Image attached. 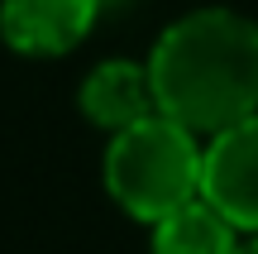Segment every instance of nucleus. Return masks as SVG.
<instances>
[{"mask_svg": "<svg viewBox=\"0 0 258 254\" xmlns=\"http://www.w3.org/2000/svg\"><path fill=\"white\" fill-rule=\"evenodd\" d=\"M158 115L191 134H220L258 111V24L239 10L206 5L172 19L148 53Z\"/></svg>", "mask_w": 258, "mask_h": 254, "instance_id": "obj_1", "label": "nucleus"}, {"mask_svg": "<svg viewBox=\"0 0 258 254\" xmlns=\"http://www.w3.org/2000/svg\"><path fill=\"white\" fill-rule=\"evenodd\" d=\"M201 149L191 130L167 115L129 125L105 144V192L120 211L144 226H158L186 201L201 197Z\"/></svg>", "mask_w": 258, "mask_h": 254, "instance_id": "obj_2", "label": "nucleus"}, {"mask_svg": "<svg viewBox=\"0 0 258 254\" xmlns=\"http://www.w3.org/2000/svg\"><path fill=\"white\" fill-rule=\"evenodd\" d=\"M201 201H211L234 230L258 235V111L206 139Z\"/></svg>", "mask_w": 258, "mask_h": 254, "instance_id": "obj_3", "label": "nucleus"}, {"mask_svg": "<svg viewBox=\"0 0 258 254\" xmlns=\"http://www.w3.org/2000/svg\"><path fill=\"white\" fill-rule=\"evenodd\" d=\"M105 0H0V34L10 48L57 58L91 34Z\"/></svg>", "mask_w": 258, "mask_h": 254, "instance_id": "obj_4", "label": "nucleus"}, {"mask_svg": "<svg viewBox=\"0 0 258 254\" xmlns=\"http://www.w3.org/2000/svg\"><path fill=\"white\" fill-rule=\"evenodd\" d=\"M77 101H82L86 120H96L110 134H120V130H129V125L158 115L153 86H148V67L129 63V58H110V63L91 67L86 82H82V91H77Z\"/></svg>", "mask_w": 258, "mask_h": 254, "instance_id": "obj_5", "label": "nucleus"}, {"mask_svg": "<svg viewBox=\"0 0 258 254\" xmlns=\"http://www.w3.org/2000/svg\"><path fill=\"white\" fill-rule=\"evenodd\" d=\"M234 249H239V230L201 197L153 226V254H234Z\"/></svg>", "mask_w": 258, "mask_h": 254, "instance_id": "obj_6", "label": "nucleus"}, {"mask_svg": "<svg viewBox=\"0 0 258 254\" xmlns=\"http://www.w3.org/2000/svg\"><path fill=\"white\" fill-rule=\"evenodd\" d=\"M234 254H258V235L253 240H239V249H234Z\"/></svg>", "mask_w": 258, "mask_h": 254, "instance_id": "obj_7", "label": "nucleus"}]
</instances>
